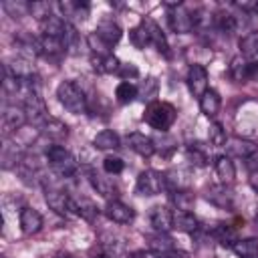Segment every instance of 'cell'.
Listing matches in <instances>:
<instances>
[{"label": "cell", "mask_w": 258, "mask_h": 258, "mask_svg": "<svg viewBox=\"0 0 258 258\" xmlns=\"http://www.w3.org/2000/svg\"><path fill=\"white\" fill-rule=\"evenodd\" d=\"M139 97H143V99H147L149 103L151 101H157L155 97H157V89H159V85H157V81L153 79V77H149V79H145L139 87Z\"/></svg>", "instance_id": "obj_44"}, {"label": "cell", "mask_w": 258, "mask_h": 258, "mask_svg": "<svg viewBox=\"0 0 258 258\" xmlns=\"http://www.w3.org/2000/svg\"><path fill=\"white\" fill-rule=\"evenodd\" d=\"M147 246L155 254H167V252L173 250V238L165 232H155L147 238Z\"/></svg>", "instance_id": "obj_30"}, {"label": "cell", "mask_w": 258, "mask_h": 258, "mask_svg": "<svg viewBox=\"0 0 258 258\" xmlns=\"http://www.w3.org/2000/svg\"><path fill=\"white\" fill-rule=\"evenodd\" d=\"M250 185L254 191H258V171H252L250 173Z\"/></svg>", "instance_id": "obj_51"}, {"label": "cell", "mask_w": 258, "mask_h": 258, "mask_svg": "<svg viewBox=\"0 0 258 258\" xmlns=\"http://www.w3.org/2000/svg\"><path fill=\"white\" fill-rule=\"evenodd\" d=\"M16 169H18L20 179H22L24 183H28V185L38 183V181L44 179V177H42V163H40L38 157H34V155H32V157H30V155H24Z\"/></svg>", "instance_id": "obj_9"}, {"label": "cell", "mask_w": 258, "mask_h": 258, "mask_svg": "<svg viewBox=\"0 0 258 258\" xmlns=\"http://www.w3.org/2000/svg\"><path fill=\"white\" fill-rule=\"evenodd\" d=\"M159 258H189L185 252H175V250H171V252H167V254H159Z\"/></svg>", "instance_id": "obj_50"}, {"label": "cell", "mask_w": 258, "mask_h": 258, "mask_svg": "<svg viewBox=\"0 0 258 258\" xmlns=\"http://www.w3.org/2000/svg\"><path fill=\"white\" fill-rule=\"evenodd\" d=\"M167 22H169V28L177 34H185L194 30V14L183 4L167 12Z\"/></svg>", "instance_id": "obj_7"}, {"label": "cell", "mask_w": 258, "mask_h": 258, "mask_svg": "<svg viewBox=\"0 0 258 258\" xmlns=\"http://www.w3.org/2000/svg\"><path fill=\"white\" fill-rule=\"evenodd\" d=\"M149 224L155 232H169L173 228V212L167 206H153L149 210Z\"/></svg>", "instance_id": "obj_12"}, {"label": "cell", "mask_w": 258, "mask_h": 258, "mask_svg": "<svg viewBox=\"0 0 258 258\" xmlns=\"http://www.w3.org/2000/svg\"><path fill=\"white\" fill-rule=\"evenodd\" d=\"M240 54L248 60L258 62V32H246L240 38Z\"/></svg>", "instance_id": "obj_33"}, {"label": "cell", "mask_w": 258, "mask_h": 258, "mask_svg": "<svg viewBox=\"0 0 258 258\" xmlns=\"http://www.w3.org/2000/svg\"><path fill=\"white\" fill-rule=\"evenodd\" d=\"M56 97H58V103L73 115H83L87 113L89 105H87V97H85V91L79 87V83L75 81H62L58 87H56Z\"/></svg>", "instance_id": "obj_1"}, {"label": "cell", "mask_w": 258, "mask_h": 258, "mask_svg": "<svg viewBox=\"0 0 258 258\" xmlns=\"http://www.w3.org/2000/svg\"><path fill=\"white\" fill-rule=\"evenodd\" d=\"M117 75H119L123 81H127V79H135V77L139 75V71H137V67H135L133 62H121Z\"/></svg>", "instance_id": "obj_47"}, {"label": "cell", "mask_w": 258, "mask_h": 258, "mask_svg": "<svg viewBox=\"0 0 258 258\" xmlns=\"http://www.w3.org/2000/svg\"><path fill=\"white\" fill-rule=\"evenodd\" d=\"M54 258H75L73 254H58V256H54Z\"/></svg>", "instance_id": "obj_52"}, {"label": "cell", "mask_w": 258, "mask_h": 258, "mask_svg": "<svg viewBox=\"0 0 258 258\" xmlns=\"http://www.w3.org/2000/svg\"><path fill=\"white\" fill-rule=\"evenodd\" d=\"M189 185V177L183 169H171L165 173V187L167 191H183Z\"/></svg>", "instance_id": "obj_32"}, {"label": "cell", "mask_w": 258, "mask_h": 258, "mask_svg": "<svg viewBox=\"0 0 258 258\" xmlns=\"http://www.w3.org/2000/svg\"><path fill=\"white\" fill-rule=\"evenodd\" d=\"M103 248H105L107 256H113V258H129L127 246H125L123 238H117V236L103 238Z\"/></svg>", "instance_id": "obj_37"}, {"label": "cell", "mask_w": 258, "mask_h": 258, "mask_svg": "<svg viewBox=\"0 0 258 258\" xmlns=\"http://www.w3.org/2000/svg\"><path fill=\"white\" fill-rule=\"evenodd\" d=\"M214 169H216V175L220 177V183L230 185L236 179V167L230 155H218L214 161Z\"/></svg>", "instance_id": "obj_20"}, {"label": "cell", "mask_w": 258, "mask_h": 258, "mask_svg": "<svg viewBox=\"0 0 258 258\" xmlns=\"http://www.w3.org/2000/svg\"><path fill=\"white\" fill-rule=\"evenodd\" d=\"M171 200L177 206V210H189L191 204H194V198H191V194L187 189H183V191H171Z\"/></svg>", "instance_id": "obj_46"}, {"label": "cell", "mask_w": 258, "mask_h": 258, "mask_svg": "<svg viewBox=\"0 0 258 258\" xmlns=\"http://www.w3.org/2000/svg\"><path fill=\"white\" fill-rule=\"evenodd\" d=\"M248 71H250V60L244 58L242 54L234 56L230 60V79L234 83H250V77H248Z\"/></svg>", "instance_id": "obj_26"}, {"label": "cell", "mask_w": 258, "mask_h": 258, "mask_svg": "<svg viewBox=\"0 0 258 258\" xmlns=\"http://www.w3.org/2000/svg\"><path fill=\"white\" fill-rule=\"evenodd\" d=\"M18 224L24 236H32L36 232H40L42 228V216L38 214V210L34 208H22L20 216H18Z\"/></svg>", "instance_id": "obj_13"}, {"label": "cell", "mask_w": 258, "mask_h": 258, "mask_svg": "<svg viewBox=\"0 0 258 258\" xmlns=\"http://www.w3.org/2000/svg\"><path fill=\"white\" fill-rule=\"evenodd\" d=\"M145 123L151 125L153 129L165 133L177 119V111L171 103L167 101H151L147 107H145V115H143Z\"/></svg>", "instance_id": "obj_2"}, {"label": "cell", "mask_w": 258, "mask_h": 258, "mask_svg": "<svg viewBox=\"0 0 258 258\" xmlns=\"http://www.w3.org/2000/svg\"><path fill=\"white\" fill-rule=\"evenodd\" d=\"M214 26L224 32V34H234L236 30H240V24H238V16L228 12V10H220L214 14Z\"/></svg>", "instance_id": "obj_25"}, {"label": "cell", "mask_w": 258, "mask_h": 258, "mask_svg": "<svg viewBox=\"0 0 258 258\" xmlns=\"http://www.w3.org/2000/svg\"><path fill=\"white\" fill-rule=\"evenodd\" d=\"M71 212H75L77 216H81L87 222H93L99 218V208L95 206L93 200H89L85 196H77V198L71 196Z\"/></svg>", "instance_id": "obj_16"}, {"label": "cell", "mask_w": 258, "mask_h": 258, "mask_svg": "<svg viewBox=\"0 0 258 258\" xmlns=\"http://www.w3.org/2000/svg\"><path fill=\"white\" fill-rule=\"evenodd\" d=\"M24 153L22 149L18 147V143H10L6 141L2 145V167L4 169H10V167H18V163L22 161Z\"/></svg>", "instance_id": "obj_31"}, {"label": "cell", "mask_w": 258, "mask_h": 258, "mask_svg": "<svg viewBox=\"0 0 258 258\" xmlns=\"http://www.w3.org/2000/svg\"><path fill=\"white\" fill-rule=\"evenodd\" d=\"M93 258H109V256H107V254H95Z\"/></svg>", "instance_id": "obj_53"}, {"label": "cell", "mask_w": 258, "mask_h": 258, "mask_svg": "<svg viewBox=\"0 0 258 258\" xmlns=\"http://www.w3.org/2000/svg\"><path fill=\"white\" fill-rule=\"evenodd\" d=\"M26 121H28V117H26V111L22 105H16V103L6 105L2 111V135L8 137L10 133L22 129Z\"/></svg>", "instance_id": "obj_5"}, {"label": "cell", "mask_w": 258, "mask_h": 258, "mask_svg": "<svg viewBox=\"0 0 258 258\" xmlns=\"http://www.w3.org/2000/svg\"><path fill=\"white\" fill-rule=\"evenodd\" d=\"M44 157H46L50 169L58 177H71V175L77 173L79 163H77L75 155L69 149H64L62 145H48L46 151H44Z\"/></svg>", "instance_id": "obj_3"}, {"label": "cell", "mask_w": 258, "mask_h": 258, "mask_svg": "<svg viewBox=\"0 0 258 258\" xmlns=\"http://www.w3.org/2000/svg\"><path fill=\"white\" fill-rule=\"evenodd\" d=\"M67 20L62 16H48L40 26H42V36H52V38H62L67 32Z\"/></svg>", "instance_id": "obj_28"}, {"label": "cell", "mask_w": 258, "mask_h": 258, "mask_svg": "<svg viewBox=\"0 0 258 258\" xmlns=\"http://www.w3.org/2000/svg\"><path fill=\"white\" fill-rule=\"evenodd\" d=\"M95 34H97L107 46H113V44H117V42L121 40L123 30H121V26H119L117 22H113V20H103V22H99V26L95 28Z\"/></svg>", "instance_id": "obj_17"}, {"label": "cell", "mask_w": 258, "mask_h": 258, "mask_svg": "<svg viewBox=\"0 0 258 258\" xmlns=\"http://www.w3.org/2000/svg\"><path fill=\"white\" fill-rule=\"evenodd\" d=\"M28 14L34 16V18L42 24L48 16H52V6H50V2H46V0H34V2H30V6H28Z\"/></svg>", "instance_id": "obj_40"}, {"label": "cell", "mask_w": 258, "mask_h": 258, "mask_svg": "<svg viewBox=\"0 0 258 258\" xmlns=\"http://www.w3.org/2000/svg\"><path fill=\"white\" fill-rule=\"evenodd\" d=\"M129 258H159V254H155V252H133V254H129Z\"/></svg>", "instance_id": "obj_49"}, {"label": "cell", "mask_w": 258, "mask_h": 258, "mask_svg": "<svg viewBox=\"0 0 258 258\" xmlns=\"http://www.w3.org/2000/svg\"><path fill=\"white\" fill-rule=\"evenodd\" d=\"M141 24L145 26V30H147V34H149V42H151V46H155L159 52H167L169 46H167V38H165L161 26H159L155 20H151V18H143Z\"/></svg>", "instance_id": "obj_19"}, {"label": "cell", "mask_w": 258, "mask_h": 258, "mask_svg": "<svg viewBox=\"0 0 258 258\" xmlns=\"http://www.w3.org/2000/svg\"><path fill=\"white\" fill-rule=\"evenodd\" d=\"M44 200H46L48 208L58 216H67L71 212V196L56 183L44 185Z\"/></svg>", "instance_id": "obj_6"}, {"label": "cell", "mask_w": 258, "mask_h": 258, "mask_svg": "<svg viewBox=\"0 0 258 258\" xmlns=\"http://www.w3.org/2000/svg\"><path fill=\"white\" fill-rule=\"evenodd\" d=\"M38 40H40V52H42V54H48V56H56V54H62V52H67L62 38L40 36Z\"/></svg>", "instance_id": "obj_38"}, {"label": "cell", "mask_w": 258, "mask_h": 258, "mask_svg": "<svg viewBox=\"0 0 258 258\" xmlns=\"http://www.w3.org/2000/svg\"><path fill=\"white\" fill-rule=\"evenodd\" d=\"M137 97H139V89H137V85H133V83H129V81L119 83L117 89H115V99H117V103H121V105H129V103H133Z\"/></svg>", "instance_id": "obj_35"}, {"label": "cell", "mask_w": 258, "mask_h": 258, "mask_svg": "<svg viewBox=\"0 0 258 258\" xmlns=\"http://www.w3.org/2000/svg\"><path fill=\"white\" fill-rule=\"evenodd\" d=\"M206 200L210 204H214L216 208H222V210H232L234 208V191L226 183L210 185L208 191H206Z\"/></svg>", "instance_id": "obj_10"}, {"label": "cell", "mask_w": 258, "mask_h": 258, "mask_svg": "<svg viewBox=\"0 0 258 258\" xmlns=\"http://www.w3.org/2000/svg\"><path fill=\"white\" fill-rule=\"evenodd\" d=\"M246 167L250 169V173L252 171H258V151H254L252 155L246 157Z\"/></svg>", "instance_id": "obj_48"}, {"label": "cell", "mask_w": 258, "mask_h": 258, "mask_svg": "<svg viewBox=\"0 0 258 258\" xmlns=\"http://www.w3.org/2000/svg\"><path fill=\"white\" fill-rule=\"evenodd\" d=\"M173 228L179 230V232L194 234V232L200 230V222L194 216V212H189V210H177V212H173Z\"/></svg>", "instance_id": "obj_22"}, {"label": "cell", "mask_w": 258, "mask_h": 258, "mask_svg": "<svg viewBox=\"0 0 258 258\" xmlns=\"http://www.w3.org/2000/svg\"><path fill=\"white\" fill-rule=\"evenodd\" d=\"M139 196H157L165 187V173L155 171V169H145L137 175V185H135Z\"/></svg>", "instance_id": "obj_4"}, {"label": "cell", "mask_w": 258, "mask_h": 258, "mask_svg": "<svg viewBox=\"0 0 258 258\" xmlns=\"http://www.w3.org/2000/svg\"><path fill=\"white\" fill-rule=\"evenodd\" d=\"M93 145L95 149H101V151H111V149H117L121 145V139L115 131L111 129H103L99 131L95 137H93Z\"/></svg>", "instance_id": "obj_29"}, {"label": "cell", "mask_w": 258, "mask_h": 258, "mask_svg": "<svg viewBox=\"0 0 258 258\" xmlns=\"http://www.w3.org/2000/svg\"><path fill=\"white\" fill-rule=\"evenodd\" d=\"M185 81H187V89H189V93H191L194 97H198V99L210 89V87H208V71H206L204 64L194 62V64L187 69V77H185Z\"/></svg>", "instance_id": "obj_8"}, {"label": "cell", "mask_w": 258, "mask_h": 258, "mask_svg": "<svg viewBox=\"0 0 258 258\" xmlns=\"http://www.w3.org/2000/svg\"><path fill=\"white\" fill-rule=\"evenodd\" d=\"M129 40H131V44L135 46V48H145V46H151V42H149V34H147V30H145V26L139 22L135 28H131V32H129Z\"/></svg>", "instance_id": "obj_43"}, {"label": "cell", "mask_w": 258, "mask_h": 258, "mask_svg": "<svg viewBox=\"0 0 258 258\" xmlns=\"http://www.w3.org/2000/svg\"><path fill=\"white\" fill-rule=\"evenodd\" d=\"M208 141H210L214 147H224V145L228 143V133H226V129H224L222 123L214 121V123L210 125V129H208Z\"/></svg>", "instance_id": "obj_41"}, {"label": "cell", "mask_w": 258, "mask_h": 258, "mask_svg": "<svg viewBox=\"0 0 258 258\" xmlns=\"http://www.w3.org/2000/svg\"><path fill=\"white\" fill-rule=\"evenodd\" d=\"M228 151L232 153V155H238V157H248V155H252L254 151H258L256 147H254V143H250V141H246V139H230L228 141Z\"/></svg>", "instance_id": "obj_39"}, {"label": "cell", "mask_w": 258, "mask_h": 258, "mask_svg": "<svg viewBox=\"0 0 258 258\" xmlns=\"http://www.w3.org/2000/svg\"><path fill=\"white\" fill-rule=\"evenodd\" d=\"M89 181H91V185L97 189V194H101L103 198H109V200H111V196H115V191H117L113 179H111V177H105L103 173L89 171Z\"/></svg>", "instance_id": "obj_27"}, {"label": "cell", "mask_w": 258, "mask_h": 258, "mask_svg": "<svg viewBox=\"0 0 258 258\" xmlns=\"http://www.w3.org/2000/svg\"><path fill=\"white\" fill-rule=\"evenodd\" d=\"M103 169H105V173H109V175H117V173H121V171L125 169V161H123L121 157L107 155V157L103 159Z\"/></svg>", "instance_id": "obj_45"}, {"label": "cell", "mask_w": 258, "mask_h": 258, "mask_svg": "<svg viewBox=\"0 0 258 258\" xmlns=\"http://www.w3.org/2000/svg\"><path fill=\"white\" fill-rule=\"evenodd\" d=\"M238 258H258V238H244L232 246Z\"/></svg>", "instance_id": "obj_34"}, {"label": "cell", "mask_w": 258, "mask_h": 258, "mask_svg": "<svg viewBox=\"0 0 258 258\" xmlns=\"http://www.w3.org/2000/svg\"><path fill=\"white\" fill-rule=\"evenodd\" d=\"M127 145H129V149H133L141 157H151L155 153V141L151 137L139 133V131L127 135Z\"/></svg>", "instance_id": "obj_15"}, {"label": "cell", "mask_w": 258, "mask_h": 258, "mask_svg": "<svg viewBox=\"0 0 258 258\" xmlns=\"http://www.w3.org/2000/svg\"><path fill=\"white\" fill-rule=\"evenodd\" d=\"M91 64L97 73L101 75H111V73H119L121 60L111 52V54H93L91 56Z\"/></svg>", "instance_id": "obj_21"}, {"label": "cell", "mask_w": 258, "mask_h": 258, "mask_svg": "<svg viewBox=\"0 0 258 258\" xmlns=\"http://www.w3.org/2000/svg\"><path fill=\"white\" fill-rule=\"evenodd\" d=\"M40 133L48 139V141H64L67 135H69V127L60 121V119H54V117H48L42 125H40Z\"/></svg>", "instance_id": "obj_18"}, {"label": "cell", "mask_w": 258, "mask_h": 258, "mask_svg": "<svg viewBox=\"0 0 258 258\" xmlns=\"http://www.w3.org/2000/svg\"><path fill=\"white\" fill-rule=\"evenodd\" d=\"M220 107H222V99H220V93L214 91V89H208L202 97H200V111L206 115V117H216L220 113Z\"/></svg>", "instance_id": "obj_23"}, {"label": "cell", "mask_w": 258, "mask_h": 258, "mask_svg": "<svg viewBox=\"0 0 258 258\" xmlns=\"http://www.w3.org/2000/svg\"><path fill=\"white\" fill-rule=\"evenodd\" d=\"M105 216L115 224H129L135 218V212L131 206L123 204L121 200H109L105 206Z\"/></svg>", "instance_id": "obj_11"}, {"label": "cell", "mask_w": 258, "mask_h": 258, "mask_svg": "<svg viewBox=\"0 0 258 258\" xmlns=\"http://www.w3.org/2000/svg\"><path fill=\"white\" fill-rule=\"evenodd\" d=\"M60 14L67 22L71 20H85L89 16V4L87 2H79V0H60L58 2Z\"/></svg>", "instance_id": "obj_14"}, {"label": "cell", "mask_w": 258, "mask_h": 258, "mask_svg": "<svg viewBox=\"0 0 258 258\" xmlns=\"http://www.w3.org/2000/svg\"><path fill=\"white\" fill-rule=\"evenodd\" d=\"M212 234H214V238H216L222 246H228V248H232V246L238 242V232H236V228H232L230 224H218Z\"/></svg>", "instance_id": "obj_36"}, {"label": "cell", "mask_w": 258, "mask_h": 258, "mask_svg": "<svg viewBox=\"0 0 258 258\" xmlns=\"http://www.w3.org/2000/svg\"><path fill=\"white\" fill-rule=\"evenodd\" d=\"M28 6H30V2H22V0H6V2H2L4 12L8 16H12V18L26 16L28 14Z\"/></svg>", "instance_id": "obj_42"}, {"label": "cell", "mask_w": 258, "mask_h": 258, "mask_svg": "<svg viewBox=\"0 0 258 258\" xmlns=\"http://www.w3.org/2000/svg\"><path fill=\"white\" fill-rule=\"evenodd\" d=\"M185 155H187V159H189L194 165H198V167H204V165L210 163V149H208V145L202 143V141H191V143L185 147Z\"/></svg>", "instance_id": "obj_24"}]
</instances>
